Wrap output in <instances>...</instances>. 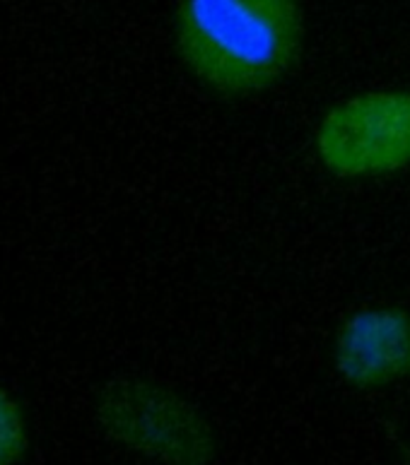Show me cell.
Listing matches in <instances>:
<instances>
[{
    "instance_id": "4",
    "label": "cell",
    "mask_w": 410,
    "mask_h": 465,
    "mask_svg": "<svg viewBox=\"0 0 410 465\" xmlns=\"http://www.w3.org/2000/svg\"><path fill=\"white\" fill-rule=\"evenodd\" d=\"M328 364L353 393L376 396L410 381V306L401 302L357 304L335 321Z\"/></svg>"
},
{
    "instance_id": "1",
    "label": "cell",
    "mask_w": 410,
    "mask_h": 465,
    "mask_svg": "<svg viewBox=\"0 0 410 465\" xmlns=\"http://www.w3.org/2000/svg\"><path fill=\"white\" fill-rule=\"evenodd\" d=\"M175 49L195 83L223 99L278 87L305 51L302 0H176Z\"/></svg>"
},
{
    "instance_id": "3",
    "label": "cell",
    "mask_w": 410,
    "mask_h": 465,
    "mask_svg": "<svg viewBox=\"0 0 410 465\" xmlns=\"http://www.w3.org/2000/svg\"><path fill=\"white\" fill-rule=\"evenodd\" d=\"M312 153L324 174L345 183L410 172V87H369L326 106Z\"/></svg>"
},
{
    "instance_id": "2",
    "label": "cell",
    "mask_w": 410,
    "mask_h": 465,
    "mask_svg": "<svg viewBox=\"0 0 410 465\" xmlns=\"http://www.w3.org/2000/svg\"><path fill=\"white\" fill-rule=\"evenodd\" d=\"M95 422L112 444L153 465H215L220 434L195 398L150 376L121 374L99 386Z\"/></svg>"
},
{
    "instance_id": "5",
    "label": "cell",
    "mask_w": 410,
    "mask_h": 465,
    "mask_svg": "<svg viewBox=\"0 0 410 465\" xmlns=\"http://www.w3.org/2000/svg\"><path fill=\"white\" fill-rule=\"evenodd\" d=\"M27 451V408L15 391L0 383V465H20Z\"/></svg>"
}]
</instances>
